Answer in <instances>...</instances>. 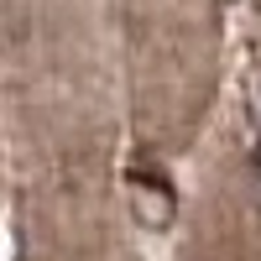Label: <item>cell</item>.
I'll use <instances>...</instances> for the list:
<instances>
[{
  "instance_id": "1",
  "label": "cell",
  "mask_w": 261,
  "mask_h": 261,
  "mask_svg": "<svg viewBox=\"0 0 261 261\" xmlns=\"http://www.w3.org/2000/svg\"><path fill=\"white\" fill-rule=\"evenodd\" d=\"M125 183H130V209H136V220L146 230H167V220H172V188H167V178L136 167Z\"/></svg>"
}]
</instances>
